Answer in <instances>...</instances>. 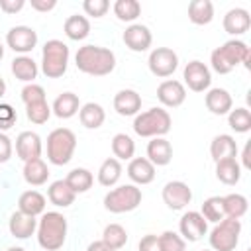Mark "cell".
Segmentation results:
<instances>
[{
	"instance_id": "1",
	"label": "cell",
	"mask_w": 251,
	"mask_h": 251,
	"mask_svg": "<svg viewBox=\"0 0 251 251\" xmlns=\"http://www.w3.org/2000/svg\"><path fill=\"white\" fill-rule=\"evenodd\" d=\"M75 65L80 73L90 76H106L116 67V55L98 45H82L75 55Z\"/></svg>"
},
{
	"instance_id": "2",
	"label": "cell",
	"mask_w": 251,
	"mask_h": 251,
	"mask_svg": "<svg viewBox=\"0 0 251 251\" xmlns=\"http://www.w3.org/2000/svg\"><path fill=\"white\" fill-rule=\"evenodd\" d=\"M249 61H251V51L247 47L245 41L239 39H229L226 41L222 47L214 49L210 55V63L212 69L220 75H227L231 73L239 63H243L249 69Z\"/></svg>"
},
{
	"instance_id": "3",
	"label": "cell",
	"mask_w": 251,
	"mask_h": 251,
	"mask_svg": "<svg viewBox=\"0 0 251 251\" xmlns=\"http://www.w3.org/2000/svg\"><path fill=\"white\" fill-rule=\"evenodd\" d=\"M67 239V218L59 212H43L37 224V243L45 251H57Z\"/></svg>"
},
{
	"instance_id": "4",
	"label": "cell",
	"mask_w": 251,
	"mask_h": 251,
	"mask_svg": "<svg viewBox=\"0 0 251 251\" xmlns=\"http://www.w3.org/2000/svg\"><path fill=\"white\" fill-rule=\"evenodd\" d=\"M171 116L163 108H149L133 120V131L139 137H163L171 131Z\"/></svg>"
},
{
	"instance_id": "5",
	"label": "cell",
	"mask_w": 251,
	"mask_h": 251,
	"mask_svg": "<svg viewBox=\"0 0 251 251\" xmlns=\"http://www.w3.org/2000/svg\"><path fill=\"white\" fill-rule=\"evenodd\" d=\"M76 149V135L69 127H57L47 135V159L49 163L61 167L73 159Z\"/></svg>"
},
{
	"instance_id": "6",
	"label": "cell",
	"mask_w": 251,
	"mask_h": 251,
	"mask_svg": "<svg viewBox=\"0 0 251 251\" xmlns=\"http://www.w3.org/2000/svg\"><path fill=\"white\" fill-rule=\"evenodd\" d=\"M69 65V47L61 39H49L41 51V71L47 78H59Z\"/></svg>"
},
{
	"instance_id": "7",
	"label": "cell",
	"mask_w": 251,
	"mask_h": 251,
	"mask_svg": "<svg viewBox=\"0 0 251 251\" xmlns=\"http://www.w3.org/2000/svg\"><path fill=\"white\" fill-rule=\"evenodd\" d=\"M141 190L135 184H122L104 196V208L112 214L131 212L141 204Z\"/></svg>"
},
{
	"instance_id": "8",
	"label": "cell",
	"mask_w": 251,
	"mask_h": 251,
	"mask_svg": "<svg viewBox=\"0 0 251 251\" xmlns=\"http://www.w3.org/2000/svg\"><path fill=\"white\" fill-rule=\"evenodd\" d=\"M239 233H241V222L224 218L210 231V247L214 251H233L237 247Z\"/></svg>"
},
{
	"instance_id": "9",
	"label": "cell",
	"mask_w": 251,
	"mask_h": 251,
	"mask_svg": "<svg viewBox=\"0 0 251 251\" xmlns=\"http://www.w3.org/2000/svg\"><path fill=\"white\" fill-rule=\"evenodd\" d=\"M147 65H149V71L159 76V78H167L171 76L176 67H178V55L169 49V47H157L149 53V59H147Z\"/></svg>"
},
{
	"instance_id": "10",
	"label": "cell",
	"mask_w": 251,
	"mask_h": 251,
	"mask_svg": "<svg viewBox=\"0 0 251 251\" xmlns=\"http://www.w3.org/2000/svg\"><path fill=\"white\" fill-rule=\"evenodd\" d=\"M6 43L16 53H29L37 45V31L27 25H16L6 33Z\"/></svg>"
},
{
	"instance_id": "11",
	"label": "cell",
	"mask_w": 251,
	"mask_h": 251,
	"mask_svg": "<svg viewBox=\"0 0 251 251\" xmlns=\"http://www.w3.org/2000/svg\"><path fill=\"white\" fill-rule=\"evenodd\" d=\"M192 200V190L182 180H171L163 186V202L171 210H182Z\"/></svg>"
},
{
	"instance_id": "12",
	"label": "cell",
	"mask_w": 251,
	"mask_h": 251,
	"mask_svg": "<svg viewBox=\"0 0 251 251\" xmlns=\"http://www.w3.org/2000/svg\"><path fill=\"white\" fill-rule=\"evenodd\" d=\"M184 82L188 84L190 90L194 92H204L210 88L212 84V75H210V69L202 63V61H190L186 67H184Z\"/></svg>"
},
{
	"instance_id": "13",
	"label": "cell",
	"mask_w": 251,
	"mask_h": 251,
	"mask_svg": "<svg viewBox=\"0 0 251 251\" xmlns=\"http://www.w3.org/2000/svg\"><path fill=\"white\" fill-rule=\"evenodd\" d=\"M178 229H180L182 239L198 241L206 235L208 222L204 220V216L200 212H186V214H182V218L178 222Z\"/></svg>"
},
{
	"instance_id": "14",
	"label": "cell",
	"mask_w": 251,
	"mask_h": 251,
	"mask_svg": "<svg viewBox=\"0 0 251 251\" xmlns=\"http://www.w3.org/2000/svg\"><path fill=\"white\" fill-rule=\"evenodd\" d=\"M151 41H153V35L149 31V27L143 25V24H131L124 31V43H126V47L131 49V51H135V53L147 51L151 47Z\"/></svg>"
},
{
	"instance_id": "15",
	"label": "cell",
	"mask_w": 251,
	"mask_h": 251,
	"mask_svg": "<svg viewBox=\"0 0 251 251\" xmlns=\"http://www.w3.org/2000/svg\"><path fill=\"white\" fill-rule=\"evenodd\" d=\"M41 149H43L41 137L35 131H22L16 137V153L24 163L39 159L41 157Z\"/></svg>"
},
{
	"instance_id": "16",
	"label": "cell",
	"mask_w": 251,
	"mask_h": 251,
	"mask_svg": "<svg viewBox=\"0 0 251 251\" xmlns=\"http://www.w3.org/2000/svg\"><path fill=\"white\" fill-rule=\"evenodd\" d=\"M157 98H159V102H161L163 106H167V108H176V106H180V104L184 102V98H186V88H184L182 82L169 78V80H163V82L159 84V88H157Z\"/></svg>"
},
{
	"instance_id": "17",
	"label": "cell",
	"mask_w": 251,
	"mask_h": 251,
	"mask_svg": "<svg viewBox=\"0 0 251 251\" xmlns=\"http://www.w3.org/2000/svg\"><path fill=\"white\" fill-rule=\"evenodd\" d=\"M224 29L229 35H241L249 29L251 25V16L245 8H231L229 12H226L224 16Z\"/></svg>"
},
{
	"instance_id": "18",
	"label": "cell",
	"mask_w": 251,
	"mask_h": 251,
	"mask_svg": "<svg viewBox=\"0 0 251 251\" xmlns=\"http://www.w3.org/2000/svg\"><path fill=\"white\" fill-rule=\"evenodd\" d=\"M114 110L120 116H137L141 110V96L131 88H124L114 96Z\"/></svg>"
},
{
	"instance_id": "19",
	"label": "cell",
	"mask_w": 251,
	"mask_h": 251,
	"mask_svg": "<svg viewBox=\"0 0 251 251\" xmlns=\"http://www.w3.org/2000/svg\"><path fill=\"white\" fill-rule=\"evenodd\" d=\"M127 176L135 184H149L155 178V165L147 157H135L127 165Z\"/></svg>"
},
{
	"instance_id": "20",
	"label": "cell",
	"mask_w": 251,
	"mask_h": 251,
	"mask_svg": "<svg viewBox=\"0 0 251 251\" xmlns=\"http://www.w3.org/2000/svg\"><path fill=\"white\" fill-rule=\"evenodd\" d=\"M206 108L216 114V116H224V114H229L231 106H233V100H231V94L226 90V88H210L206 92Z\"/></svg>"
},
{
	"instance_id": "21",
	"label": "cell",
	"mask_w": 251,
	"mask_h": 251,
	"mask_svg": "<svg viewBox=\"0 0 251 251\" xmlns=\"http://www.w3.org/2000/svg\"><path fill=\"white\" fill-rule=\"evenodd\" d=\"M147 159L155 167H165L173 159V145L165 137H153L147 143Z\"/></svg>"
},
{
	"instance_id": "22",
	"label": "cell",
	"mask_w": 251,
	"mask_h": 251,
	"mask_svg": "<svg viewBox=\"0 0 251 251\" xmlns=\"http://www.w3.org/2000/svg\"><path fill=\"white\" fill-rule=\"evenodd\" d=\"M8 229L14 237L18 239H27L29 235H33V231L37 229V220L33 216H25L22 214L20 210L14 212L10 216V222H8Z\"/></svg>"
},
{
	"instance_id": "23",
	"label": "cell",
	"mask_w": 251,
	"mask_h": 251,
	"mask_svg": "<svg viewBox=\"0 0 251 251\" xmlns=\"http://www.w3.org/2000/svg\"><path fill=\"white\" fill-rule=\"evenodd\" d=\"M210 155H212V159L216 163L222 161V159H235V155H237L235 139L231 135H227V133L216 135L212 139V143H210Z\"/></svg>"
},
{
	"instance_id": "24",
	"label": "cell",
	"mask_w": 251,
	"mask_h": 251,
	"mask_svg": "<svg viewBox=\"0 0 251 251\" xmlns=\"http://www.w3.org/2000/svg\"><path fill=\"white\" fill-rule=\"evenodd\" d=\"M78 110H80V100H78V96L75 92H63V94H59L55 98L53 106H51V112L57 118H61V120L73 118Z\"/></svg>"
},
{
	"instance_id": "25",
	"label": "cell",
	"mask_w": 251,
	"mask_h": 251,
	"mask_svg": "<svg viewBox=\"0 0 251 251\" xmlns=\"http://www.w3.org/2000/svg\"><path fill=\"white\" fill-rule=\"evenodd\" d=\"M45 196L41 194V192H37V190H25V192H22V196H20V200H18V210L22 212V214H25V216H39V214H43L45 212Z\"/></svg>"
},
{
	"instance_id": "26",
	"label": "cell",
	"mask_w": 251,
	"mask_h": 251,
	"mask_svg": "<svg viewBox=\"0 0 251 251\" xmlns=\"http://www.w3.org/2000/svg\"><path fill=\"white\" fill-rule=\"evenodd\" d=\"M78 120H80V124H82L84 127L96 129V127H100V126L104 124L106 112H104V108H102L100 104H96V102H86V104L80 106V110H78Z\"/></svg>"
},
{
	"instance_id": "27",
	"label": "cell",
	"mask_w": 251,
	"mask_h": 251,
	"mask_svg": "<svg viewBox=\"0 0 251 251\" xmlns=\"http://www.w3.org/2000/svg\"><path fill=\"white\" fill-rule=\"evenodd\" d=\"M37 73H39L37 63L27 55H20L12 61V75L22 82H33Z\"/></svg>"
},
{
	"instance_id": "28",
	"label": "cell",
	"mask_w": 251,
	"mask_h": 251,
	"mask_svg": "<svg viewBox=\"0 0 251 251\" xmlns=\"http://www.w3.org/2000/svg\"><path fill=\"white\" fill-rule=\"evenodd\" d=\"M24 178L27 184L31 186H41L47 182L49 178V169L45 165V161L39 157V159H33V161H27L24 165Z\"/></svg>"
},
{
	"instance_id": "29",
	"label": "cell",
	"mask_w": 251,
	"mask_h": 251,
	"mask_svg": "<svg viewBox=\"0 0 251 251\" xmlns=\"http://www.w3.org/2000/svg\"><path fill=\"white\" fill-rule=\"evenodd\" d=\"M75 192L71 190V186L65 180H55L51 182V186L47 188V198L51 204L59 206V208H67L75 202Z\"/></svg>"
},
{
	"instance_id": "30",
	"label": "cell",
	"mask_w": 251,
	"mask_h": 251,
	"mask_svg": "<svg viewBox=\"0 0 251 251\" xmlns=\"http://www.w3.org/2000/svg\"><path fill=\"white\" fill-rule=\"evenodd\" d=\"M188 20L196 25H206L214 20V4L210 0H192L188 4Z\"/></svg>"
},
{
	"instance_id": "31",
	"label": "cell",
	"mask_w": 251,
	"mask_h": 251,
	"mask_svg": "<svg viewBox=\"0 0 251 251\" xmlns=\"http://www.w3.org/2000/svg\"><path fill=\"white\" fill-rule=\"evenodd\" d=\"M216 176L224 184H237L241 178V165L235 159H222L216 163Z\"/></svg>"
},
{
	"instance_id": "32",
	"label": "cell",
	"mask_w": 251,
	"mask_h": 251,
	"mask_svg": "<svg viewBox=\"0 0 251 251\" xmlns=\"http://www.w3.org/2000/svg\"><path fill=\"white\" fill-rule=\"evenodd\" d=\"M63 29H65V35H67L69 39L80 41V39H84V37L90 33V22H88L84 16L75 14V16H69V18L65 20Z\"/></svg>"
},
{
	"instance_id": "33",
	"label": "cell",
	"mask_w": 251,
	"mask_h": 251,
	"mask_svg": "<svg viewBox=\"0 0 251 251\" xmlns=\"http://www.w3.org/2000/svg\"><path fill=\"white\" fill-rule=\"evenodd\" d=\"M222 206H224V216L231 218V220H239L241 216H245L247 212V198L243 194H227L222 196Z\"/></svg>"
},
{
	"instance_id": "34",
	"label": "cell",
	"mask_w": 251,
	"mask_h": 251,
	"mask_svg": "<svg viewBox=\"0 0 251 251\" xmlns=\"http://www.w3.org/2000/svg\"><path fill=\"white\" fill-rule=\"evenodd\" d=\"M122 176V165L116 157H108L98 169V182L102 186H114Z\"/></svg>"
},
{
	"instance_id": "35",
	"label": "cell",
	"mask_w": 251,
	"mask_h": 251,
	"mask_svg": "<svg viewBox=\"0 0 251 251\" xmlns=\"http://www.w3.org/2000/svg\"><path fill=\"white\" fill-rule=\"evenodd\" d=\"M65 182L71 186V190L75 192V194H82V192H86L90 186H92V182H94V176H92V173L88 171V169H73L69 175H67V178H65Z\"/></svg>"
},
{
	"instance_id": "36",
	"label": "cell",
	"mask_w": 251,
	"mask_h": 251,
	"mask_svg": "<svg viewBox=\"0 0 251 251\" xmlns=\"http://www.w3.org/2000/svg\"><path fill=\"white\" fill-rule=\"evenodd\" d=\"M112 153L120 161H131L135 153V143L127 133H116L112 137Z\"/></svg>"
},
{
	"instance_id": "37",
	"label": "cell",
	"mask_w": 251,
	"mask_h": 251,
	"mask_svg": "<svg viewBox=\"0 0 251 251\" xmlns=\"http://www.w3.org/2000/svg\"><path fill=\"white\" fill-rule=\"evenodd\" d=\"M102 241H104L110 249L118 251V249H122V247L127 243V231H126L120 224H108V226L104 227V231H102Z\"/></svg>"
},
{
	"instance_id": "38",
	"label": "cell",
	"mask_w": 251,
	"mask_h": 251,
	"mask_svg": "<svg viewBox=\"0 0 251 251\" xmlns=\"http://www.w3.org/2000/svg\"><path fill=\"white\" fill-rule=\"evenodd\" d=\"M112 10L120 22H133L141 14V4L137 0H116Z\"/></svg>"
},
{
	"instance_id": "39",
	"label": "cell",
	"mask_w": 251,
	"mask_h": 251,
	"mask_svg": "<svg viewBox=\"0 0 251 251\" xmlns=\"http://www.w3.org/2000/svg\"><path fill=\"white\" fill-rule=\"evenodd\" d=\"M227 124L233 131L237 133H247L251 129V112L247 108H235V110H229V116H227Z\"/></svg>"
},
{
	"instance_id": "40",
	"label": "cell",
	"mask_w": 251,
	"mask_h": 251,
	"mask_svg": "<svg viewBox=\"0 0 251 251\" xmlns=\"http://www.w3.org/2000/svg\"><path fill=\"white\" fill-rule=\"evenodd\" d=\"M200 214L204 216L206 222H214V224L222 222L226 218L224 216V206H222V196H210V198H206L204 204H202V212Z\"/></svg>"
},
{
	"instance_id": "41",
	"label": "cell",
	"mask_w": 251,
	"mask_h": 251,
	"mask_svg": "<svg viewBox=\"0 0 251 251\" xmlns=\"http://www.w3.org/2000/svg\"><path fill=\"white\" fill-rule=\"evenodd\" d=\"M25 116H27V120H29L31 124L41 126V124H45V122L49 120V116H51V106L47 104V100H45V102H37V104H29V106H25Z\"/></svg>"
},
{
	"instance_id": "42",
	"label": "cell",
	"mask_w": 251,
	"mask_h": 251,
	"mask_svg": "<svg viewBox=\"0 0 251 251\" xmlns=\"http://www.w3.org/2000/svg\"><path fill=\"white\" fill-rule=\"evenodd\" d=\"M161 251H186V241L175 231H163L159 235Z\"/></svg>"
},
{
	"instance_id": "43",
	"label": "cell",
	"mask_w": 251,
	"mask_h": 251,
	"mask_svg": "<svg viewBox=\"0 0 251 251\" xmlns=\"http://www.w3.org/2000/svg\"><path fill=\"white\" fill-rule=\"evenodd\" d=\"M22 100H24L25 106L37 104V102H45V90H43V86L33 84V82L25 84V86L22 88Z\"/></svg>"
},
{
	"instance_id": "44",
	"label": "cell",
	"mask_w": 251,
	"mask_h": 251,
	"mask_svg": "<svg viewBox=\"0 0 251 251\" xmlns=\"http://www.w3.org/2000/svg\"><path fill=\"white\" fill-rule=\"evenodd\" d=\"M82 10L92 18H102L110 10V4H108V0H84Z\"/></svg>"
},
{
	"instance_id": "45",
	"label": "cell",
	"mask_w": 251,
	"mask_h": 251,
	"mask_svg": "<svg viewBox=\"0 0 251 251\" xmlns=\"http://www.w3.org/2000/svg\"><path fill=\"white\" fill-rule=\"evenodd\" d=\"M16 120H18L16 110L10 104H0V131L10 129L16 124Z\"/></svg>"
},
{
	"instance_id": "46",
	"label": "cell",
	"mask_w": 251,
	"mask_h": 251,
	"mask_svg": "<svg viewBox=\"0 0 251 251\" xmlns=\"http://www.w3.org/2000/svg\"><path fill=\"white\" fill-rule=\"evenodd\" d=\"M139 251H161L159 247V235H153V233H147L139 239V245H137Z\"/></svg>"
},
{
	"instance_id": "47",
	"label": "cell",
	"mask_w": 251,
	"mask_h": 251,
	"mask_svg": "<svg viewBox=\"0 0 251 251\" xmlns=\"http://www.w3.org/2000/svg\"><path fill=\"white\" fill-rule=\"evenodd\" d=\"M10 157H12V139L4 131H0V163L10 161Z\"/></svg>"
},
{
	"instance_id": "48",
	"label": "cell",
	"mask_w": 251,
	"mask_h": 251,
	"mask_svg": "<svg viewBox=\"0 0 251 251\" xmlns=\"http://www.w3.org/2000/svg\"><path fill=\"white\" fill-rule=\"evenodd\" d=\"M25 6L24 0H0V10L6 14H16Z\"/></svg>"
},
{
	"instance_id": "49",
	"label": "cell",
	"mask_w": 251,
	"mask_h": 251,
	"mask_svg": "<svg viewBox=\"0 0 251 251\" xmlns=\"http://www.w3.org/2000/svg\"><path fill=\"white\" fill-rule=\"evenodd\" d=\"M29 4H31V8H33L35 12H51V10L57 6L55 0H31Z\"/></svg>"
},
{
	"instance_id": "50",
	"label": "cell",
	"mask_w": 251,
	"mask_h": 251,
	"mask_svg": "<svg viewBox=\"0 0 251 251\" xmlns=\"http://www.w3.org/2000/svg\"><path fill=\"white\" fill-rule=\"evenodd\" d=\"M86 251H114V249H110V247L100 239V241H92V243L86 247Z\"/></svg>"
},
{
	"instance_id": "51",
	"label": "cell",
	"mask_w": 251,
	"mask_h": 251,
	"mask_svg": "<svg viewBox=\"0 0 251 251\" xmlns=\"http://www.w3.org/2000/svg\"><path fill=\"white\" fill-rule=\"evenodd\" d=\"M243 167H245V169L251 167V163H249V143H247L245 149H243Z\"/></svg>"
},
{
	"instance_id": "52",
	"label": "cell",
	"mask_w": 251,
	"mask_h": 251,
	"mask_svg": "<svg viewBox=\"0 0 251 251\" xmlns=\"http://www.w3.org/2000/svg\"><path fill=\"white\" fill-rule=\"evenodd\" d=\"M4 92H6V82H4V78L0 76V98L4 96Z\"/></svg>"
},
{
	"instance_id": "53",
	"label": "cell",
	"mask_w": 251,
	"mask_h": 251,
	"mask_svg": "<svg viewBox=\"0 0 251 251\" xmlns=\"http://www.w3.org/2000/svg\"><path fill=\"white\" fill-rule=\"evenodd\" d=\"M6 251H25V249L24 247H8Z\"/></svg>"
},
{
	"instance_id": "54",
	"label": "cell",
	"mask_w": 251,
	"mask_h": 251,
	"mask_svg": "<svg viewBox=\"0 0 251 251\" xmlns=\"http://www.w3.org/2000/svg\"><path fill=\"white\" fill-rule=\"evenodd\" d=\"M4 57V47H2V43H0V59Z\"/></svg>"
},
{
	"instance_id": "55",
	"label": "cell",
	"mask_w": 251,
	"mask_h": 251,
	"mask_svg": "<svg viewBox=\"0 0 251 251\" xmlns=\"http://www.w3.org/2000/svg\"><path fill=\"white\" fill-rule=\"evenodd\" d=\"M202 251H212V249H202Z\"/></svg>"
}]
</instances>
